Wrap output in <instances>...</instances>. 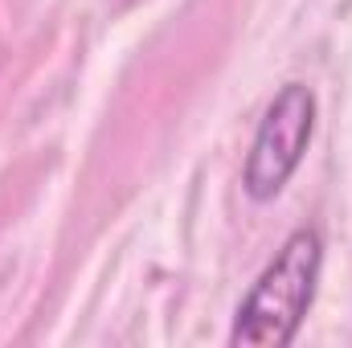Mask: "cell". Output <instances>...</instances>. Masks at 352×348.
Masks as SVG:
<instances>
[{
  "label": "cell",
  "instance_id": "obj_2",
  "mask_svg": "<svg viewBox=\"0 0 352 348\" xmlns=\"http://www.w3.org/2000/svg\"><path fill=\"white\" fill-rule=\"evenodd\" d=\"M311 131H316V94L303 83H287L270 98L242 168V188L250 193V201H274L287 188L311 144Z\"/></svg>",
  "mask_w": 352,
  "mask_h": 348
},
{
  "label": "cell",
  "instance_id": "obj_1",
  "mask_svg": "<svg viewBox=\"0 0 352 348\" xmlns=\"http://www.w3.org/2000/svg\"><path fill=\"white\" fill-rule=\"evenodd\" d=\"M320 266H324L320 234L316 230H295L278 246V254L266 262V270L250 287V295L242 299L230 345H246V348L291 345L307 307H311V299H316Z\"/></svg>",
  "mask_w": 352,
  "mask_h": 348
}]
</instances>
